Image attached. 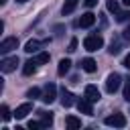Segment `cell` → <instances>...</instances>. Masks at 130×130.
I'll list each match as a JSON object with an SVG mask.
<instances>
[{"label": "cell", "instance_id": "1", "mask_svg": "<svg viewBox=\"0 0 130 130\" xmlns=\"http://www.w3.org/2000/svg\"><path fill=\"white\" fill-rule=\"evenodd\" d=\"M120 85H122V75L120 73H110L108 77H106V91L108 93H116L118 89H120Z\"/></svg>", "mask_w": 130, "mask_h": 130}, {"label": "cell", "instance_id": "2", "mask_svg": "<svg viewBox=\"0 0 130 130\" xmlns=\"http://www.w3.org/2000/svg\"><path fill=\"white\" fill-rule=\"evenodd\" d=\"M83 47H85V51H98V49H102L104 47L102 35H89V37H85L83 39Z\"/></svg>", "mask_w": 130, "mask_h": 130}, {"label": "cell", "instance_id": "3", "mask_svg": "<svg viewBox=\"0 0 130 130\" xmlns=\"http://www.w3.org/2000/svg\"><path fill=\"white\" fill-rule=\"evenodd\" d=\"M14 49H18V39H16V37H6V39L0 43V53H2V55L10 53V51H14Z\"/></svg>", "mask_w": 130, "mask_h": 130}, {"label": "cell", "instance_id": "4", "mask_svg": "<svg viewBox=\"0 0 130 130\" xmlns=\"http://www.w3.org/2000/svg\"><path fill=\"white\" fill-rule=\"evenodd\" d=\"M91 100H87L85 95L83 98H79L77 102H75V106H77V110H79V114H85V116H91L93 114V108H91Z\"/></svg>", "mask_w": 130, "mask_h": 130}, {"label": "cell", "instance_id": "5", "mask_svg": "<svg viewBox=\"0 0 130 130\" xmlns=\"http://www.w3.org/2000/svg\"><path fill=\"white\" fill-rule=\"evenodd\" d=\"M104 122H106V126L124 128V126H126V116H124V114H112V116H108Z\"/></svg>", "mask_w": 130, "mask_h": 130}, {"label": "cell", "instance_id": "6", "mask_svg": "<svg viewBox=\"0 0 130 130\" xmlns=\"http://www.w3.org/2000/svg\"><path fill=\"white\" fill-rule=\"evenodd\" d=\"M41 100L45 104H53L57 100V87H55V83H47L45 85V91H43V98Z\"/></svg>", "mask_w": 130, "mask_h": 130}, {"label": "cell", "instance_id": "7", "mask_svg": "<svg viewBox=\"0 0 130 130\" xmlns=\"http://www.w3.org/2000/svg\"><path fill=\"white\" fill-rule=\"evenodd\" d=\"M16 65H18V57H4V59L0 61V69H2V73H10V71H14Z\"/></svg>", "mask_w": 130, "mask_h": 130}, {"label": "cell", "instance_id": "8", "mask_svg": "<svg viewBox=\"0 0 130 130\" xmlns=\"http://www.w3.org/2000/svg\"><path fill=\"white\" fill-rule=\"evenodd\" d=\"M75 24L81 26V28H89V26L95 24V14H93V12H85V14H81V18H79Z\"/></svg>", "mask_w": 130, "mask_h": 130}, {"label": "cell", "instance_id": "9", "mask_svg": "<svg viewBox=\"0 0 130 130\" xmlns=\"http://www.w3.org/2000/svg\"><path fill=\"white\" fill-rule=\"evenodd\" d=\"M79 67H81L85 73H95V69H98V63H95L91 57H85V59H81V61H79Z\"/></svg>", "mask_w": 130, "mask_h": 130}, {"label": "cell", "instance_id": "10", "mask_svg": "<svg viewBox=\"0 0 130 130\" xmlns=\"http://www.w3.org/2000/svg\"><path fill=\"white\" fill-rule=\"evenodd\" d=\"M30 112H32V104H28V102H26V104H20V106L14 110V118H16V120H22V118H26V114H30Z\"/></svg>", "mask_w": 130, "mask_h": 130}, {"label": "cell", "instance_id": "11", "mask_svg": "<svg viewBox=\"0 0 130 130\" xmlns=\"http://www.w3.org/2000/svg\"><path fill=\"white\" fill-rule=\"evenodd\" d=\"M61 104H63V108H71V106L75 104L73 93H71L69 89H65V87H61Z\"/></svg>", "mask_w": 130, "mask_h": 130}, {"label": "cell", "instance_id": "12", "mask_svg": "<svg viewBox=\"0 0 130 130\" xmlns=\"http://www.w3.org/2000/svg\"><path fill=\"white\" fill-rule=\"evenodd\" d=\"M83 95H85L87 100H91V102H100V98H102V93H100V89H98L95 85H87Z\"/></svg>", "mask_w": 130, "mask_h": 130}, {"label": "cell", "instance_id": "13", "mask_svg": "<svg viewBox=\"0 0 130 130\" xmlns=\"http://www.w3.org/2000/svg\"><path fill=\"white\" fill-rule=\"evenodd\" d=\"M37 67H39V61H37V59H28V61L24 63V67H22V73H24V75H32V73L37 71Z\"/></svg>", "mask_w": 130, "mask_h": 130}, {"label": "cell", "instance_id": "14", "mask_svg": "<svg viewBox=\"0 0 130 130\" xmlns=\"http://www.w3.org/2000/svg\"><path fill=\"white\" fill-rule=\"evenodd\" d=\"M39 114H41V128H49L53 124V114L51 112H45V110H41Z\"/></svg>", "mask_w": 130, "mask_h": 130}, {"label": "cell", "instance_id": "15", "mask_svg": "<svg viewBox=\"0 0 130 130\" xmlns=\"http://www.w3.org/2000/svg\"><path fill=\"white\" fill-rule=\"evenodd\" d=\"M65 126H67L69 130H77V128H81V120L75 118V116H67V118H65Z\"/></svg>", "mask_w": 130, "mask_h": 130}, {"label": "cell", "instance_id": "16", "mask_svg": "<svg viewBox=\"0 0 130 130\" xmlns=\"http://www.w3.org/2000/svg\"><path fill=\"white\" fill-rule=\"evenodd\" d=\"M77 2H79V0H65V4H63V8H61V12H63V16H67V14H71V12L75 10V6H77Z\"/></svg>", "mask_w": 130, "mask_h": 130}, {"label": "cell", "instance_id": "17", "mask_svg": "<svg viewBox=\"0 0 130 130\" xmlns=\"http://www.w3.org/2000/svg\"><path fill=\"white\" fill-rule=\"evenodd\" d=\"M69 69H71V61H69V59H61V61H59V67H57V73L63 77Z\"/></svg>", "mask_w": 130, "mask_h": 130}, {"label": "cell", "instance_id": "18", "mask_svg": "<svg viewBox=\"0 0 130 130\" xmlns=\"http://www.w3.org/2000/svg\"><path fill=\"white\" fill-rule=\"evenodd\" d=\"M41 45H43V43H39V41H28V43L24 45V51H26V53H37V51L41 49Z\"/></svg>", "mask_w": 130, "mask_h": 130}, {"label": "cell", "instance_id": "19", "mask_svg": "<svg viewBox=\"0 0 130 130\" xmlns=\"http://www.w3.org/2000/svg\"><path fill=\"white\" fill-rule=\"evenodd\" d=\"M106 8H108L110 12H114V14L120 12V4H118V0H108V2H106Z\"/></svg>", "mask_w": 130, "mask_h": 130}, {"label": "cell", "instance_id": "20", "mask_svg": "<svg viewBox=\"0 0 130 130\" xmlns=\"http://www.w3.org/2000/svg\"><path fill=\"white\" fill-rule=\"evenodd\" d=\"M120 49H122V47H120V41H112V43H110L108 53H110V55H118V53H120Z\"/></svg>", "mask_w": 130, "mask_h": 130}, {"label": "cell", "instance_id": "21", "mask_svg": "<svg viewBox=\"0 0 130 130\" xmlns=\"http://www.w3.org/2000/svg\"><path fill=\"white\" fill-rule=\"evenodd\" d=\"M26 98L37 100V98H43V93H41V89H39V87H30V89L26 91Z\"/></svg>", "mask_w": 130, "mask_h": 130}, {"label": "cell", "instance_id": "22", "mask_svg": "<svg viewBox=\"0 0 130 130\" xmlns=\"http://www.w3.org/2000/svg\"><path fill=\"white\" fill-rule=\"evenodd\" d=\"M116 20H118V22H126V20H130V10L116 12Z\"/></svg>", "mask_w": 130, "mask_h": 130}, {"label": "cell", "instance_id": "23", "mask_svg": "<svg viewBox=\"0 0 130 130\" xmlns=\"http://www.w3.org/2000/svg\"><path fill=\"white\" fill-rule=\"evenodd\" d=\"M0 116H2V120H4V122H8V120H10V110H8V106H6V104H2V106H0Z\"/></svg>", "mask_w": 130, "mask_h": 130}, {"label": "cell", "instance_id": "24", "mask_svg": "<svg viewBox=\"0 0 130 130\" xmlns=\"http://www.w3.org/2000/svg\"><path fill=\"white\" fill-rule=\"evenodd\" d=\"M35 59L39 61V65H43V63H49V59H51V57H49V53H45V51H43V53H39Z\"/></svg>", "mask_w": 130, "mask_h": 130}, {"label": "cell", "instance_id": "25", "mask_svg": "<svg viewBox=\"0 0 130 130\" xmlns=\"http://www.w3.org/2000/svg\"><path fill=\"white\" fill-rule=\"evenodd\" d=\"M130 98V77L126 79V85H124V100Z\"/></svg>", "mask_w": 130, "mask_h": 130}, {"label": "cell", "instance_id": "26", "mask_svg": "<svg viewBox=\"0 0 130 130\" xmlns=\"http://www.w3.org/2000/svg\"><path fill=\"white\" fill-rule=\"evenodd\" d=\"M69 53H73V51H77V39H71L69 41V49H67Z\"/></svg>", "mask_w": 130, "mask_h": 130}, {"label": "cell", "instance_id": "27", "mask_svg": "<svg viewBox=\"0 0 130 130\" xmlns=\"http://www.w3.org/2000/svg\"><path fill=\"white\" fill-rule=\"evenodd\" d=\"M122 37H124V41H130V24L122 30Z\"/></svg>", "mask_w": 130, "mask_h": 130}, {"label": "cell", "instance_id": "28", "mask_svg": "<svg viewBox=\"0 0 130 130\" xmlns=\"http://www.w3.org/2000/svg\"><path fill=\"white\" fill-rule=\"evenodd\" d=\"M28 128H30V130H37V128H41V122H35V120H30V122H28Z\"/></svg>", "mask_w": 130, "mask_h": 130}, {"label": "cell", "instance_id": "29", "mask_svg": "<svg viewBox=\"0 0 130 130\" xmlns=\"http://www.w3.org/2000/svg\"><path fill=\"white\" fill-rule=\"evenodd\" d=\"M122 65H124L126 69H130V53H128V55L124 57V63H122Z\"/></svg>", "mask_w": 130, "mask_h": 130}, {"label": "cell", "instance_id": "30", "mask_svg": "<svg viewBox=\"0 0 130 130\" xmlns=\"http://www.w3.org/2000/svg\"><path fill=\"white\" fill-rule=\"evenodd\" d=\"M95 4H98V0H85V6H87V8H93Z\"/></svg>", "mask_w": 130, "mask_h": 130}, {"label": "cell", "instance_id": "31", "mask_svg": "<svg viewBox=\"0 0 130 130\" xmlns=\"http://www.w3.org/2000/svg\"><path fill=\"white\" fill-rule=\"evenodd\" d=\"M122 4L124 6H130V0H122Z\"/></svg>", "mask_w": 130, "mask_h": 130}, {"label": "cell", "instance_id": "32", "mask_svg": "<svg viewBox=\"0 0 130 130\" xmlns=\"http://www.w3.org/2000/svg\"><path fill=\"white\" fill-rule=\"evenodd\" d=\"M4 4H6V0H0V6H4Z\"/></svg>", "mask_w": 130, "mask_h": 130}, {"label": "cell", "instance_id": "33", "mask_svg": "<svg viewBox=\"0 0 130 130\" xmlns=\"http://www.w3.org/2000/svg\"><path fill=\"white\" fill-rule=\"evenodd\" d=\"M16 2H28V0H16Z\"/></svg>", "mask_w": 130, "mask_h": 130}, {"label": "cell", "instance_id": "34", "mask_svg": "<svg viewBox=\"0 0 130 130\" xmlns=\"http://www.w3.org/2000/svg\"><path fill=\"white\" fill-rule=\"evenodd\" d=\"M126 102H128V104H130V98H128V100H126Z\"/></svg>", "mask_w": 130, "mask_h": 130}]
</instances>
